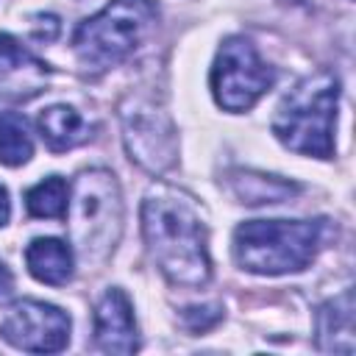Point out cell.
<instances>
[{"label": "cell", "instance_id": "cell-5", "mask_svg": "<svg viewBox=\"0 0 356 356\" xmlns=\"http://www.w3.org/2000/svg\"><path fill=\"white\" fill-rule=\"evenodd\" d=\"M70 239L83 261L100 264L114 250L122 231L120 186L108 170H86L75 178L67 200Z\"/></svg>", "mask_w": 356, "mask_h": 356}, {"label": "cell", "instance_id": "cell-2", "mask_svg": "<svg viewBox=\"0 0 356 356\" xmlns=\"http://www.w3.org/2000/svg\"><path fill=\"white\" fill-rule=\"evenodd\" d=\"M323 220H248L234 231V259L256 275L306 270L323 248Z\"/></svg>", "mask_w": 356, "mask_h": 356}, {"label": "cell", "instance_id": "cell-15", "mask_svg": "<svg viewBox=\"0 0 356 356\" xmlns=\"http://www.w3.org/2000/svg\"><path fill=\"white\" fill-rule=\"evenodd\" d=\"M33 156V139L17 111L0 114V164L19 167Z\"/></svg>", "mask_w": 356, "mask_h": 356}, {"label": "cell", "instance_id": "cell-12", "mask_svg": "<svg viewBox=\"0 0 356 356\" xmlns=\"http://www.w3.org/2000/svg\"><path fill=\"white\" fill-rule=\"evenodd\" d=\"M317 345L323 350H353V298L350 292L328 300L317 312Z\"/></svg>", "mask_w": 356, "mask_h": 356}, {"label": "cell", "instance_id": "cell-16", "mask_svg": "<svg viewBox=\"0 0 356 356\" xmlns=\"http://www.w3.org/2000/svg\"><path fill=\"white\" fill-rule=\"evenodd\" d=\"M67 200H70V186H67V181L58 178V175H50V178L39 181L36 186H31V189L25 192L28 214L44 217V220L64 217V214H67Z\"/></svg>", "mask_w": 356, "mask_h": 356}, {"label": "cell", "instance_id": "cell-10", "mask_svg": "<svg viewBox=\"0 0 356 356\" xmlns=\"http://www.w3.org/2000/svg\"><path fill=\"white\" fill-rule=\"evenodd\" d=\"M36 125H39V134H42L44 145L53 153L72 150V147L83 145L92 136V125L72 106H50V108H44L39 114Z\"/></svg>", "mask_w": 356, "mask_h": 356}, {"label": "cell", "instance_id": "cell-17", "mask_svg": "<svg viewBox=\"0 0 356 356\" xmlns=\"http://www.w3.org/2000/svg\"><path fill=\"white\" fill-rule=\"evenodd\" d=\"M220 317H222V309L220 306H195V309H184V314H181V320H184V325L189 331H206Z\"/></svg>", "mask_w": 356, "mask_h": 356}, {"label": "cell", "instance_id": "cell-6", "mask_svg": "<svg viewBox=\"0 0 356 356\" xmlns=\"http://www.w3.org/2000/svg\"><path fill=\"white\" fill-rule=\"evenodd\" d=\"M273 83V67L259 58L256 47L248 39L231 36L222 42L211 67V92L217 106H222L225 111H248Z\"/></svg>", "mask_w": 356, "mask_h": 356}, {"label": "cell", "instance_id": "cell-13", "mask_svg": "<svg viewBox=\"0 0 356 356\" xmlns=\"http://www.w3.org/2000/svg\"><path fill=\"white\" fill-rule=\"evenodd\" d=\"M231 186L242 203H278L298 192V184L275 178V175H259V172H236L231 178Z\"/></svg>", "mask_w": 356, "mask_h": 356}, {"label": "cell", "instance_id": "cell-4", "mask_svg": "<svg viewBox=\"0 0 356 356\" xmlns=\"http://www.w3.org/2000/svg\"><path fill=\"white\" fill-rule=\"evenodd\" d=\"M159 8L153 0H111L103 11L75 28L72 50L89 70H111L122 64L156 28Z\"/></svg>", "mask_w": 356, "mask_h": 356}, {"label": "cell", "instance_id": "cell-19", "mask_svg": "<svg viewBox=\"0 0 356 356\" xmlns=\"http://www.w3.org/2000/svg\"><path fill=\"white\" fill-rule=\"evenodd\" d=\"M11 217V200H8V189L0 184V225H6Z\"/></svg>", "mask_w": 356, "mask_h": 356}, {"label": "cell", "instance_id": "cell-8", "mask_svg": "<svg viewBox=\"0 0 356 356\" xmlns=\"http://www.w3.org/2000/svg\"><path fill=\"white\" fill-rule=\"evenodd\" d=\"M0 337L28 353H56L70 342V317L44 300H19L3 317Z\"/></svg>", "mask_w": 356, "mask_h": 356}, {"label": "cell", "instance_id": "cell-11", "mask_svg": "<svg viewBox=\"0 0 356 356\" xmlns=\"http://www.w3.org/2000/svg\"><path fill=\"white\" fill-rule=\"evenodd\" d=\"M25 264L36 281L50 286H61L72 278V250L67 242L53 236L33 239L25 250Z\"/></svg>", "mask_w": 356, "mask_h": 356}, {"label": "cell", "instance_id": "cell-9", "mask_svg": "<svg viewBox=\"0 0 356 356\" xmlns=\"http://www.w3.org/2000/svg\"><path fill=\"white\" fill-rule=\"evenodd\" d=\"M95 342L106 353H134L139 348L131 300L122 289H108L95 306Z\"/></svg>", "mask_w": 356, "mask_h": 356}, {"label": "cell", "instance_id": "cell-14", "mask_svg": "<svg viewBox=\"0 0 356 356\" xmlns=\"http://www.w3.org/2000/svg\"><path fill=\"white\" fill-rule=\"evenodd\" d=\"M14 78H28L33 86H39L47 78V67L36 56H31L14 36L0 33V81Z\"/></svg>", "mask_w": 356, "mask_h": 356}, {"label": "cell", "instance_id": "cell-1", "mask_svg": "<svg viewBox=\"0 0 356 356\" xmlns=\"http://www.w3.org/2000/svg\"><path fill=\"white\" fill-rule=\"evenodd\" d=\"M142 234L150 259L175 286H203L211 278L209 231L192 195L153 184L142 200Z\"/></svg>", "mask_w": 356, "mask_h": 356}, {"label": "cell", "instance_id": "cell-7", "mask_svg": "<svg viewBox=\"0 0 356 356\" xmlns=\"http://www.w3.org/2000/svg\"><path fill=\"white\" fill-rule=\"evenodd\" d=\"M122 120V139L136 164H142L147 172H164L172 167L178 153L175 128L156 103L145 97H125L120 106Z\"/></svg>", "mask_w": 356, "mask_h": 356}, {"label": "cell", "instance_id": "cell-3", "mask_svg": "<svg viewBox=\"0 0 356 356\" xmlns=\"http://www.w3.org/2000/svg\"><path fill=\"white\" fill-rule=\"evenodd\" d=\"M337 103H339V81L331 72L309 75L281 100L273 117L275 139L300 156L331 159Z\"/></svg>", "mask_w": 356, "mask_h": 356}, {"label": "cell", "instance_id": "cell-18", "mask_svg": "<svg viewBox=\"0 0 356 356\" xmlns=\"http://www.w3.org/2000/svg\"><path fill=\"white\" fill-rule=\"evenodd\" d=\"M14 292V275H11V270L0 261V298H8Z\"/></svg>", "mask_w": 356, "mask_h": 356}]
</instances>
